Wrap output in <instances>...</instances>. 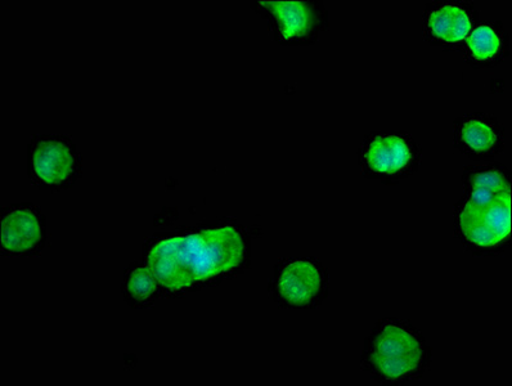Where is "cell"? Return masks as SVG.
Masks as SVG:
<instances>
[{
  "mask_svg": "<svg viewBox=\"0 0 512 386\" xmlns=\"http://www.w3.org/2000/svg\"><path fill=\"white\" fill-rule=\"evenodd\" d=\"M244 253V240L235 228H215L157 242L148 267L161 285L178 290L237 267Z\"/></svg>",
  "mask_w": 512,
  "mask_h": 386,
  "instance_id": "cell-1",
  "label": "cell"
},
{
  "mask_svg": "<svg viewBox=\"0 0 512 386\" xmlns=\"http://www.w3.org/2000/svg\"><path fill=\"white\" fill-rule=\"evenodd\" d=\"M466 196L456 209L457 235L476 249H493L510 237L511 181L501 166H476L464 175Z\"/></svg>",
  "mask_w": 512,
  "mask_h": 386,
  "instance_id": "cell-2",
  "label": "cell"
},
{
  "mask_svg": "<svg viewBox=\"0 0 512 386\" xmlns=\"http://www.w3.org/2000/svg\"><path fill=\"white\" fill-rule=\"evenodd\" d=\"M428 357V348L419 331L406 323L390 320L372 332L363 362L377 379L401 383L420 375Z\"/></svg>",
  "mask_w": 512,
  "mask_h": 386,
  "instance_id": "cell-3",
  "label": "cell"
},
{
  "mask_svg": "<svg viewBox=\"0 0 512 386\" xmlns=\"http://www.w3.org/2000/svg\"><path fill=\"white\" fill-rule=\"evenodd\" d=\"M475 17L474 8L469 3H431L424 15V33L438 46H456L469 37Z\"/></svg>",
  "mask_w": 512,
  "mask_h": 386,
  "instance_id": "cell-4",
  "label": "cell"
},
{
  "mask_svg": "<svg viewBox=\"0 0 512 386\" xmlns=\"http://www.w3.org/2000/svg\"><path fill=\"white\" fill-rule=\"evenodd\" d=\"M413 160H415V150L410 138L403 134H376L362 148V164L375 174L402 173L410 168Z\"/></svg>",
  "mask_w": 512,
  "mask_h": 386,
  "instance_id": "cell-5",
  "label": "cell"
},
{
  "mask_svg": "<svg viewBox=\"0 0 512 386\" xmlns=\"http://www.w3.org/2000/svg\"><path fill=\"white\" fill-rule=\"evenodd\" d=\"M325 282V275L316 263L298 259L281 269L277 278V289L287 303L307 305L322 293Z\"/></svg>",
  "mask_w": 512,
  "mask_h": 386,
  "instance_id": "cell-6",
  "label": "cell"
},
{
  "mask_svg": "<svg viewBox=\"0 0 512 386\" xmlns=\"http://www.w3.org/2000/svg\"><path fill=\"white\" fill-rule=\"evenodd\" d=\"M275 15L281 37L286 40L307 39L320 30L325 21L320 4L307 2H262Z\"/></svg>",
  "mask_w": 512,
  "mask_h": 386,
  "instance_id": "cell-7",
  "label": "cell"
},
{
  "mask_svg": "<svg viewBox=\"0 0 512 386\" xmlns=\"http://www.w3.org/2000/svg\"><path fill=\"white\" fill-rule=\"evenodd\" d=\"M456 143L466 154L491 156L502 146L503 129L487 115L465 116L456 123Z\"/></svg>",
  "mask_w": 512,
  "mask_h": 386,
  "instance_id": "cell-8",
  "label": "cell"
},
{
  "mask_svg": "<svg viewBox=\"0 0 512 386\" xmlns=\"http://www.w3.org/2000/svg\"><path fill=\"white\" fill-rule=\"evenodd\" d=\"M509 53V38L498 22H483L466 39V56L476 65L491 66Z\"/></svg>",
  "mask_w": 512,
  "mask_h": 386,
  "instance_id": "cell-9",
  "label": "cell"
},
{
  "mask_svg": "<svg viewBox=\"0 0 512 386\" xmlns=\"http://www.w3.org/2000/svg\"><path fill=\"white\" fill-rule=\"evenodd\" d=\"M75 159L71 148L57 139H47L35 147L34 174L48 184L65 182L74 172Z\"/></svg>",
  "mask_w": 512,
  "mask_h": 386,
  "instance_id": "cell-10",
  "label": "cell"
},
{
  "mask_svg": "<svg viewBox=\"0 0 512 386\" xmlns=\"http://www.w3.org/2000/svg\"><path fill=\"white\" fill-rule=\"evenodd\" d=\"M42 239V227L29 209H16L4 215L2 222V246L11 253H26Z\"/></svg>",
  "mask_w": 512,
  "mask_h": 386,
  "instance_id": "cell-11",
  "label": "cell"
},
{
  "mask_svg": "<svg viewBox=\"0 0 512 386\" xmlns=\"http://www.w3.org/2000/svg\"><path fill=\"white\" fill-rule=\"evenodd\" d=\"M156 278L151 269L138 268L132 273V276L128 280L129 293L137 299H147L155 293L156 290Z\"/></svg>",
  "mask_w": 512,
  "mask_h": 386,
  "instance_id": "cell-12",
  "label": "cell"
}]
</instances>
